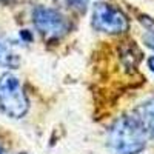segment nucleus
<instances>
[{
	"label": "nucleus",
	"mask_w": 154,
	"mask_h": 154,
	"mask_svg": "<svg viewBox=\"0 0 154 154\" xmlns=\"http://www.w3.org/2000/svg\"><path fill=\"white\" fill-rule=\"evenodd\" d=\"M148 145V136L134 116L117 117L106 133V146L111 154H140Z\"/></svg>",
	"instance_id": "nucleus-1"
},
{
	"label": "nucleus",
	"mask_w": 154,
	"mask_h": 154,
	"mask_svg": "<svg viewBox=\"0 0 154 154\" xmlns=\"http://www.w3.org/2000/svg\"><path fill=\"white\" fill-rule=\"evenodd\" d=\"M32 26L46 43H59L72 29L71 20L57 8L37 5L31 12Z\"/></svg>",
	"instance_id": "nucleus-2"
},
{
	"label": "nucleus",
	"mask_w": 154,
	"mask_h": 154,
	"mask_svg": "<svg viewBox=\"0 0 154 154\" xmlns=\"http://www.w3.org/2000/svg\"><path fill=\"white\" fill-rule=\"evenodd\" d=\"M29 111V99L20 79L12 72L0 75V112L11 120L26 117Z\"/></svg>",
	"instance_id": "nucleus-3"
},
{
	"label": "nucleus",
	"mask_w": 154,
	"mask_h": 154,
	"mask_svg": "<svg viewBox=\"0 0 154 154\" xmlns=\"http://www.w3.org/2000/svg\"><path fill=\"white\" fill-rule=\"evenodd\" d=\"M91 26L97 32L122 35L130 29V19L119 6L106 2H97L91 12Z\"/></svg>",
	"instance_id": "nucleus-4"
},
{
	"label": "nucleus",
	"mask_w": 154,
	"mask_h": 154,
	"mask_svg": "<svg viewBox=\"0 0 154 154\" xmlns=\"http://www.w3.org/2000/svg\"><path fill=\"white\" fill-rule=\"evenodd\" d=\"M20 66V56L11 38L0 34V68L17 69Z\"/></svg>",
	"instance_id": "nucleus-5"
},
{
	"label": "nucleus",
	"mask_w": 154,
	"mask_h": 154,
	"mask_svg": "<svg viewBox=\"0 0 154 154\" xmlns=\"http://www.w3.org/2000/svg\"><path fill=\"white\" fill-rule=\"evenodd\" d=\"M134 117L145 130L148 139L154 140V99L142 102L134 111Z\"/></svg>",
	"instance_id": "nucleus-6"
},
{
	"label": "nucleus",
	"mask_w": 154,
	"mask_h": 154,
	"mask_svg": "<svg viewBox=\"0 0 154 154\" xmlns=\"http://www.w3.org/2000/svg\"><path fill=\"white\" fill-rule=\"evenodd\" d=\"M120 59L126 68H136L139 65L140 59H142V53H140L134 43H126L123 45L120 51Z\"/></svg>",
	"instance_id": "nucleus-7"
},
{
	"label": "nucleus",
	"mask_w": 154,
	"mask_h": 154,
	"mask_svg": "<svg viewBox=\"0 0 154 154\" xmlns=\"http://www.w3.org/2000/svg\"><path fill=\"white\" fill-rule=\"evenodd\" d=\"M140 23L145 28V34H143V42L148 48H151L154 51V19L142 16L140 17Z\"/></svg>",
	"instance_id": "nucleus-8"
},
{
	"label": "nucleus",
	"mask_w": 154,
	"mask_h": 154,
	"mask_svg": "<svg viewBox=\"0 0 154 154\" xmlns=\"http://www.w3.org/2000/svg\"><path fill=\"white\" fill-rule=\"evenodd\" d=\"M62 3H65L68 8L74 9V11H79V12H85L86 8L89 6V3L93 0H60Z\"/></svg>",
	"instance_id": "nucleus-9"
},
{
	"label": "nucleus",
	"mask_w": 154,
	"mask_h": 154,
	"mask_svg": "<svg viewBox=\"0 0 154 154\" xmlns=\"http://www.w3.org/2000/svg\"><path fill=\"white\" fill-rule=\"evenodd\" d=\"M20 38H22L23 42H26V43L34 42V35H32V32L29 29H22L20 31Z\"/></svg>",
	"instance_id": "nucleus-10"
},
{
	"label": "nucleus",
	"mask_w": 154,
	"mask_h": 154,
	"mask_svg": "<svg viewBox=\"0 0 154 154\" xmlns=\"http://www.w3.org/2000/svg\"><path fill=\"white\" fill-rule=\"evenodd\" d=\"M146 65H148L149 71L154 74V56H149V57H148V60H146Z\"/></svg>",
	"instance_id": "nucleus-11"
},
{
	"label": "nucleus",
	"mask_w": 154,
	"mask_h": 154,
	"mask_svg": "<svg viewBox=\"0 0 154 154\" xmlns=\"http://www.w3.org/2000/svg\"><path fill=\"white\" fill-rule=\"evenodd\" d=\"M0 2H3V3H12V2H16V0H0Z\"/></svg>",
	"instance_id": "nucleus-12"
},
{
	"label": "nucleus",
	"mask_w": 154,
	"mask_h": 154,
	"mask_svg": "<svg viewBox=\"0 0 154 154\" xmlns=\"http://www.w3.org/2000/svg\"><path fill=\"white\" fill-rule=\"evenodd\" d=\"M0 154H5V149H3V146L0 145Z\"/></svg>",
	"instance_id": "nucleus-13"
},
{
	"label": "nucleus",
	"mask_w": 154,
	"mask_h": 154,
	"mask_svg": "<svg viewBox=\"0 0 154 154\" xmlns=\"http://www.w3.org/2000/svg\"><path fill=\"white\" fill-rule=\"evenodd\" d=\"M17 154H26V152H17Z\"/></svg>",
	"instance_id": "nucleus-14"
}]
</instances>
